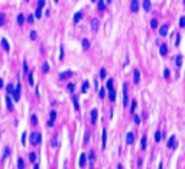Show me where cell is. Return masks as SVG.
<instances>
[{"instance_id":"f546056e","label":"cell","mask_w":185,"mask_h":169,"mask_svg":"<svg viewBox=\"0 0 185 169\" xmlns=\"http://www.w3.org/2000/svg\"><path fill=\"white\" fill-rule=\"evenodd\" d=\"M23 22H25V16L23 15H18V23L19 25H23Z\"/></svg>"},{"instance_id":"d590c367","label":"cell","mask_w":185,"mask_h":169,"mask_svg":"<svg viewBox=\"0 0 185 169\" xmlns=\"http://www.w3.org/2000/svg\"><path fill=\"white\" fill-rule=\"evenodd\" d=\"M9 155H10V149H9V147H6V149H4V153H3V159H6Z\"/></svg>"},{"instance_id":"7a4b0ae2","label":"cell","mask_w":185,"mask_h":169,"mask_svg":"<svg viewBox=\"0 0 185 169\" xmlns=\"http://www.w3.org/2000/svg\"><path fill=\"white\" fill-rule=\"evenodd\" d=\"M13 100L15 101H19V98H20V84H18V87L15 88V91H13Z\"/></svg>"},{"instance_id":"e575fe53","label":"cell","mask_w":185,"mask_h":169,"mask_svg":"<svg viewBox=\"0 0 185 169\" xmlns=\"http://www.w3.org/2000/svg\"><path fill=\"white\" fill-rule=\"evenodd\" d=\"M87 90H88V82L85 81V82L82 84V88H81V91H82V92H87Z\"/></svg>"},{"instance_id":"484cf974","label":"cell","mask_w":185,"mask_h":169,"mask_svg":"<svg viewBox=\"0 0 185 169\" xmlns=\"http://www.w3.org/2000/svg\"><path fill=\"white\" fill-rule=\"evenodd\" d=\"M82 48H84V49H88V48H90V42H88L87 39H82Z\"/></svg>"},{"instance_id":"f5cc1de1","label":"cell","mask_w":185,"mask_h":169,"mask_svg":"<svg viewBox=\"0 0 185 169\" xmlns=\"http://www.w3.org/2000/svg\"><path fill=\"white\" fill-rule=\"evenodd\" d=\"M100 97H104V88H100Z\"/></svg>"},{"instance_id":"6da1fadb","label":"cell","mask_w":185,"mask_h":169,"mask_svg":"<svg viewBox=\"0 0 185 169\" xmlns=\"http://www.w3.org/2000/svg\"><path fill=\"white\" fill-rule=\"evenodd\" d=\"M42 140V136H41V133H36V132H33L30 133V136H29V142H30V145L33 146H36L38 143Z\"/></svg>"},{"instance_id":"9c48e42d","label":"cell","mask_w":185,"mask_h":169,"mask_svg":"<svg viewBox=\"0 0 185 169\" xmlns=\"http://www.w3.org/2000/svg\"><path fill=\"white\" fill-rule=\"evenodd\" d=\"M159 33H161V36H166L168 35V25H162L159 28Z\"/></svg>"},{"instance_id":"9f6ffc18","label":"cell","mask_w":185,"mask_h":169,"mask_svg":"<svg viewBox=\"0 0 185 169\" xmlns=\"http://www.w3.org/2000/svg\"><path fill=\"white\" fill-rule=\"evenodd\" d=\"M0 88H3V80H0Z\"/></svg>"},{"instance_id":"816d5d0a","label":"cell","mask_w":185,"mask_h":169,"mask_svg":"<svg viewBox=\"0 0 185 169\" xmlns=\"http://www.w3.org/2000/svg\"><path fill=\"white\" fill-rule=\"evenodd\" d=\"M23 70H25V72H28V64H26V61H23Z\"/></svg>"},{"instance_id":"60d3db41","label":"cell","mask_w":185,"mask_h":169,"mask_svg":"<svg viewBox=\"0 0 185 169\" xmlns=\"http://www.w3.org/2000/svg\"><path fill=\"white\" fill-rule=\"evenodd\" d=\"M179 26H182V28L185 26V16H182V18L179 19Z\"/></svg>"},{"instance_id":"2e32d148","label":"cell","mask_w":185,"mask_h":169,"mask_svg":"<svg viewBox=\"0 0 185 169\" xmlns=\"http://www.w3.org/2000/svg\"><path fill=\"white\" fill-rule=\"evenodd\" d=\"M140 146H142V149H146V146H148V139H146V136L142 137V140H140Z\"/></svg>"},{"instance_id":"ffe728a7","label":"cell","mask_w":185,"mask_h":169,"mask_svg":"<svg viewBox=\"0 0 185 169\" xmlns=\"http://www.w3.org/2000/svg\"><path fill=\"white\" fill-rule=\"evenodd\" d=\"M6 91H7V96H10V94H13L15 87L12 85V84H9V85H7V88H6Z\"/></svg>"},{"instance_id":"c3c4849f","label":"cell","mask_w":185,"mask_h":169,"mask_svg":"<svg viewBox=\"0 0 185 169\" xmlns=\"http://www.w3.org/2000/svg\"><path fill=\"white\" fill-rule=\"evenodd\" d=\"M29 159L32 160V162H35V159H36V155H35V153H30V155H29Z\"/></svg>"},{"instance_id":"7c38bea8","label":"cell","mask_w":185,"mask_h":169,"mask_svg":"<svg viewBox=\"0 0 185 169\" xmlns=\"http://www.w3.org/2000/svg\"><path fill=\"white\" fill-rule=\"evenodd\" d=\"M71 75H72L71 71H65V72H61V74H59V78H61V80H65V78H70Z\"/></svg>"},{"instance_id":"4fadbf2b","label":"cell","mask_w":185,"mask_h":169,"mask_svg":"<svg viewBox=\"0 0 185 169\" xmlns=\"http://www.w3.org/2000/svg\"><path fill=\"white\" fill-rule=\"evenodd\" d=\"M85 160H87V155L85 153H81V156H80V166L85 165Z\"/></svg>"},{"instance_id":"277c9868","label":"cell","mask_w":185,"mask_h":169,"mask_svg":"<svg viewBox=\"0 0 185 169\" xmlns=\"http://www.w3.org/2000/svg\"><path fill=\"white\" fill-rule=\"evenodd\" d=\"M139 3H140V2H137V0H133L132 4H130V10L136 13V12L139 10Z\"/></svg>"},{"instance_id":"11a10c76","label":"cell","mask_w":185,"mask_h":169,"mask_svg":"<svg viewBox=\"0 0 185 169\" xmlns=\"http://www.w3.org/2000/svg\"><path fill=\"white\" fill-rule=\"evenodd\" d=\"M28 20H29V22L32 23V22H33V16H29V18H28Z\"/></svg>"},{"instance_id":"4dcf8cb0","label":"cell","mask_w":185,"mask_h":169,"mask_svg":"<svg viewBox=\"0 0 185 169\" xmlns=\"http://www.w3.org/2000/svg\"><path fill=\"white\" fill-rule=\"evenodd\" d=\"M18 168H19V169H23V168H25V165H23V159H22V158L18 159Z\"/></svg>"},{"instance_id":"ee69618b","label":"cell","mask_w":185,"mask_h":169,"mask_svg":"<svg viewBox=\"0 0 185 169\" xmlns=\"http://www.w3.org/2000/svg\"><path fill=\"white\" fill-rule=\"evenodd\" d=\"M30 39H32V40H35V39H36V32H35V30H32V32H30Z\"/></svg>"},{"instance_id":"d6986e66","label":"cell","mask_w":185,"mask_h":169,"mask_svg":"<svg viewBox=\"0 0 185 169\" xmlns=\"http://www.w3.org/2000/svg\"><path fill=\"white\" fill-rule=\"evenodd\" d=\"M106 87H107V90H108V91H111V90H113V80H107Z\"/></svg>"},{"instance_id":"d4e9b609","label":"cell","mask_w":185,"mask_h":169,"mask_svg":"<svg viewBox=\"0 0 185 169\" xmlns=\"http://www.w3.org/2000/svg\"><path fill=\"white\" fill-rule=\"evenodd\" d=\"M150 28H152V29H156V28H158V20H156V19H152V20H150Z\"/></svg>"},{"instance_id":"74e56055","label":"cell","mask_w":185,"mask_h":169,"mask_svg":"<svg viewBox=\"0 0 185 169\" xmlns=\"http://www.w3.org/2000/svg\"><path fill=\"white\" fill-rule=\"evenodd\" d=\"M175 64L179 66V65L182 64V56H176V59H175Z\"/></svg>"},{"instance_id":"8d00e7d4","label":"cell","mask_w":185,"mask_h":169,"mask_svg":"<svg viewBox=\"0 0 185 169\" xmlns=\"http://www.w3.org/2000/svg\"><path fill=\"white\" fill-rule=\"evenodd\" d=\"M51 146H52V147H56V146H58V139H56V137H54V139H52Z\"/></svg>"},{"instance_id":"b9f144b4","label":"cell","mask_w":185,"mask_h":169,"mask_svg":"<svg viewBox=\"0 0 185 169\" xmlns=\"http://www.w3.org/2000/svg\"><path fill=\"white\" fill-rule=\"evenodd\" d=\"M169 75H171V71H169V70H165V71H163V77H165V78H169Z\"/></svg>"},{"instance_id":"ac0fdd59","label":"cell","mask_w":185,"mask_h":169,"mask_svg":"<svg viewBox=\"0 0 185 169\" xmlns=\"http://www.w3.org/2000/svg\"><path fill=\"white\" fill-rule=\"evenodd\" d=\"M101 145H103V147H106V145H107V130L106 129L103 130V143Z\"/></svg>"},{"instance_id":"f907efd6","label":"cell","mask_w":185,"mask_h":169,"mask_svg":"<svg viewBox=\"0 0 185 169\" xmlns=\"http://www.w3.org/2000/svg\"><path fill=\"white\" fill-rule=\"evenodd\" d=\"M22 143H23V145L26 143V133H23V134H22Z\"/></svg>"},{"instance_id":"44dd1931","label":"cell","mask_w":185,"mask_h":169,"mask_svg":"<svg viewBox=\"0 0 185 169\" xmlns=\"http://www.w3.org/2000/svg\"><path fill=\"white\" fill-rule=\"evenodd\" d=\"M88 159H90V165H92V162H94V159H96L94 152H90V153H88Z\"/></svg>"},{"instance_id":"1f68e13d","label":"cell","mask_w":185,"mask_h":169,"mask_svg":"<svg viewBox=\"0 0 185 169\" xmlns=\"http://www.w3.org/2000/svg\"><path fill=\"white\" fill-rule=\"evenodd\" d=\"M106 3H108V2H103V0H101V2H98V9L103 10L104 7H106Z\"/></svg>"},{"instance_id":"30bf717a","label":"cell","mask_w":185,"mask_h":169,"mask_svg":"<svg viewBox=\"0 0 185 169\" xmlns=\"http://www.w3.org/2000/svg\"><path fill=\"white\" fill-rule=\"evenodd\" d=\"M142 6H143V9L148 12V10H150V6H152V2H150V0H145V2H142Z\"/></svg>"},{"instance_id":"603a6c76","label":"cell","mask_w":185,"mask_h":169,"mask_svg":"<svg viewBox=\"0 0 185 169\" xmlns=\"http://www.w3.org/2000/svg\"><path fill=\"white\" fill-rule=\"evenodd\" d=\"M49 71V65L46 64V62H44V64H42V72H44V74H46Z\"/></svg>"},{"instance_id":"f1b7e54d","label":"cell","mask_w":185,"mask_h":169,"mask_svg":"<svg viewBox=\"0 0 185 169\" xmlns=\"http://www.w3.org/2000/svg\"><path fill=\"white\" fill-rule=\"evenodd\" d=\"M161 137H162V133L158 130V132L155 133V142H159V140H161Z\"/></svg>"},{"instance_id":"cb8c5ba5","label":"cell","mask_w":185,"mask_h":169,"mask_svg":"<svg viewBox=\"0 0 185 169\" xmlns=\"http://www.w3.org/2000/svg\"><path fill=\"white\" fill-rule=\"evenodd\" d=\"M108 98H110L111 101H114V100H116V91H114V90H111L110 92H108Z\"/></svg>"},{"instance_id":"8fae6325","label":"cell","mask_w":185,"mask_h":169,"mask_svg":"<svg viewBox=\"0 0 185 169\" xmlns=\"http://www.w3.org/2000/svg\"><path fill=\"white\" fill-rule=\"evenodd\" d=\"M2 46H3V49L6 51V52H9V51H10V45H9V42H7L4 38L2 39Z\"/></svg>"},{"instance_id":"5bb4252c","label":"cell","mask_w":185,"mask_h":169,"mask_svg":"<svg viewBox=\"0 0 185 169\" xmlns=\"http://www.w3.org/2000/svg\"><path fill=\"white\" fill-rule=\"evenodd\" d=\"M123 104H127V84H124V96H123Z\"/></svg>"},{"instance_id":"7bdbcfd3","label":"cell","mask_w":185,"mask_h":169,"mask_svg":"<svg viewBox=\"0 0 185 169\" xmlns=\"http://www.w3.org/2000/svg\"><path fill=\"white\" fill-rule=\"evenodd\" d=\"M106 74H107V72H106V70H104V68L100 70V77H101V78H104V77H106Z\"/></svg>"},{"instance_id":"9a60e30c","label":"cell","mask_w":185,"mask_h":169,"mask_svg":"<svg viewBox=\"0 0 185 169\" xmlns=\"http://www.w3.org/2000/svg\"><path fill=\"white\" fill-rule=\"evenodd\" d=\"M91 29L92 30H97L98 29V20L97 19H92L91 20Z\"/></svg>"},{"instance_id":"836d02e7","label":"cell","mask_w":185,"mask_h":169,"mask_svg":"<svg viewBox=\"0 0 185 169\" xmlns=\"http://www.w3.org/2000/svg\"><path fill=\"white\" fill-rule=\"evenodd\" d=\"M30 121H32V124H33V126H35V124H38V117H36L35 114H33V116L30 117Z\"/></svg>"},{"instance_id":"bcb514c9","label":"cell","mask_w":185,"mask_h":169,"mask_svg":"<svg viewBox=\"0 0 185 169\" xmlns=\"http://www.w3.org/2000/svg\"><path fill=\"white\" fill-rule=\"evenodd\" d=\"M29 82H30V85H33V74L29 72Z\"/></svg>"},{"instance_id":"3957f363","label":"cell","mask_w":185,"mask_h":169,"mask_svg":"<svg viewBox=\"0 0 185 169\" xmlns=\"http://www.w3.org/2000/svg\"><path fill=\"white\" fill-rule=\"evenodd\" d=\"M133 142H134V134L132 132H129L126 134V143H127V145H133Z\"/></svg>"},{"instance_id":"e0dca14e","label":"cell","mask_w":185,"mask_h":169,"mask_svg":"<svg viewBox=\"0 0 185 169\" xmlns=\"http://www.w3.org/2000/svg\"><path fill=\"white\" fill-rule=\"evenodd\" d=\"M159 52H161L162 56H165V55L168 54V46H166V45H161V51H159Z\"/></svg>"},{"instance_id":"5b68a950","label":"cell","mask_w":185,"mask_h":169,"mask_svg":"<svg viewBox=\"0 0 185 169\" xmlns=\"http://www.w3.org/2000/svg\"><path fill=\"white\" fill-rule=\"evenodd\" d=\"M6 106H7V110L9 111H13V103H12V98L9 97V96H6Z\"/></svg>"},{"instance_id":"f35d334b","label":"cell","mask_w":185,"mask_h":169,"mask_svg":"<svg viewBox=\"0 0 185 169\" xmlns=\"http://www.w3.org/2000/svg\"><path fill=\"white\" fill-rule=\"evenodd\" d=\"M49 117H51V121H54V120H55V117H56V113L54 111V110H52L51 113H49Z\"/></svg>"},{"instance_id":"4316f807","label":"cell","mask_w":185,"mask_h":169,"mask_svg":"<svg viewBox=\"0 0 185 169\" xmlns=\"http://www.w3.org/2000/svg\"><path fill=\"white\" fill-rule=\"evenodd\" d=\"M72 101H74V107H75V110H78L80 108V104H78V100H77V97H72Z\"/></svg>"},{"instance_id":"7402d4cb","label":"cell","mask_w":185,"mask_h":169,"mask_svg":"<svg viewBox=\"0 0 185 169\" xmlns=\"http://www.w3.org/2000/svg\"><path fill=\"white\" fill-rule=\"evenodd\" d=\"M81 18H82V13H80V12H78L77 15L74 16V22H75V23H78V22L81 20Z\"/></svg>"},{"instance_id":"681fc988","label":"cell","mask_w":185,"mask_h":169,"mask_svg":"<svg viewBox=\"0 0 185 169\" xmlns=\"http://www.w3.org/2000/svg\"><path fill=\"white\" fill-rule=\"evenodd\" d=\"M59 49H61V52H59V59H62V58H64V46H61Z\"/></svg>"},{"instance_id":"7dc6e473","label":"cell","mask_w":185,"mask_h":169,"mask_svg":"<svg viewBox=\"0 0 185 169\" xmlns=\"http://www.w3.org/2000/svg\"><path fill=\"white\" fill-rule=\"evenodd\" d=\"M133 119H134V123H136V124H140V117L139 116H134Z\"/></svg>"},{"instance_id":"680465c9","label":"cell","mask_w":185,"mask_h":169,"mask_svg":"<svg viewBox=\"0 0 185 169\" xmlns=\"http://www.w3.org/2000/svg\"><path fill=\"white\" fill-rule=\"evenodd\" d=\"M159 169H163V168H162V163H161V165H159Z\"/></svg>"},{"instance_id":"91938a15","label":"cell","mask_w":185,"mask_h":169,"mask_svg":"<svg viewBox=\"0 0 185 169\" xmlns=\"http://www.w3.org/2000/svg\"><path fill=\"white\" fill-rule=\"evenodd\" d=\"M90 169H94V166H92V165H90Z\"/></svg>"},{"instance_id":"f6af8a7d","label":"cell","mask_w":185,"mask_h":169,"mask_svg":"<svg viewBox=\"0 0 185 169\" xmlns=\"http://www.w3.org/2000/svg\"><path fill=\"white\" fill-rule=\"evenodd\" d=\"M41 15H42V9H39V7H38V9H36V13H35V16H36V18H41Z\"/></svg>"},{"instance_id":"52a82bcc","label":"cell","mask_w":185,"mask_h":169,"mask_svg":"<svg viewBox=\"0 0 185 169\" xmlns=\"http://www.w3.org/2000/svg\"><path fill=\"white\" fill-rule=\"evenodd\" d=\"M139 80H140V71H139V70H134V71H133V82L137 84Z\"/></svg>"},{"instance_id":"83f0119b","label":"cell","mask_w":185,"mask_h":169,"mask_svg":"<svg viewBox=\"0 0 185 169\" xmlns=\"http://www.w3.org/2000/svg\"><path fill=\"white\" fill-rule=\"evenodd\" d=\"M67 88H68V91L70 92H74V90H75V85L72 82H68V85H67Z\"/></svg>"},{"instance_id":"6f0895ef","label":"cell","mask_w":185,"mask_h":169,"mask_svg":"<svg viewBox=\"0 0 185 169\" xmlns=\"http://www.w3.org/2000/svg\"><path fill=\"white\" fill-rule=\"evenodd\" d=\"M33 169H39V165H38V163H35V166H33Z\"/></svg>"},{"instance_id":"ba28073f","label":"cell","mask_w":185,"mask_h":169,"mask_svg":"<svg viewBox=\"0 0 185 169\" xmlns=\"http://www.w3.org/2000/svg\"><path fill=\"white\" fill-rule=\"evenodd\" d=\"M97 119H98V111L94 108V110L91 111V123H92V124L97 123Z\"/></svg>"},{"instance_id":"d6a6232c","label":"cell","mask_w":185,"mask_h":169,"mask_svg":"<svg viewBox=\"0 0 185 169\" xmlns=\"http://www.w3.org/2000/svg\"><path fill=\"white\" fill-rule=\"evenodd\" d=\"M136 106H137V103H136V100H133V101H132V107H130V111H132V113L134 111V110H136Z\"/></svg>"},{"instance_id":"8992f818","label":"cell","mask_w":185,"mask_h":169,"mask_svg":"<svg viewBox=\"0 0 185 169\" xmlns=\"http://www.w3.org/2000/svg\"><path fill=\"white\" fill-rule=\"evenodd\" d=\"M175 146H176L175 136H171V137H169V140H168V147H169V149H175Z\"/></svg>"},{"instance_id":"ab89813d","label":"cell","mask_w":185,"mask_h":169,"mask_svg":"<svg viewBox=\"0 0 185 169\" xmlns=\"http://www.w3.org/2000/svg\"><path fill=\"white\" fill-rule=\"evenodd\" d=\"M45 3H46L45 0H39V2H38V7H39V9H42V7L45 6Z\"/></svg>"},{"instance_id":"db71d44e","label":"cell","mask_w":185,"mask_h":169,"mask_svg":"<svg viewBox=\"0 0 185 169\" xmlns=\"http://www.w3.org/2000/svg\"><path fill=\"white\" fill-rule=\"evenodd\" d=\"M0 25H3V15H0Z\"/></svg>"}]
</instances>
